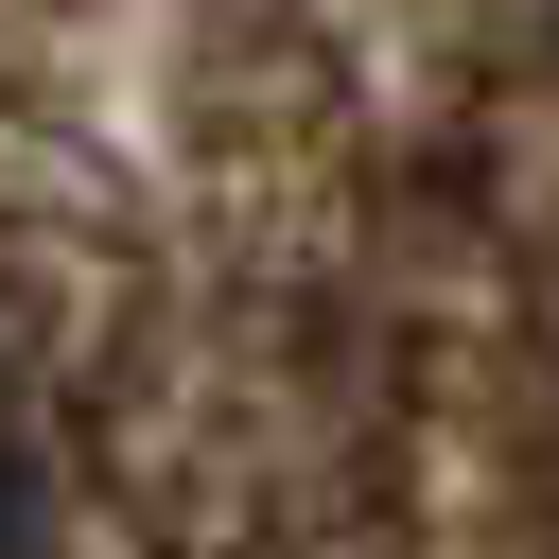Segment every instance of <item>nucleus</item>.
I'll list each match as a JSON object with an SVG mask.
<instances>
[{"label":"nucleus","mask_w":559,"mask_h":559,"mask_svg":"<svg viewBox=\"0 0 559 559\" xmlns=\"http://www.w3.org/2000/svg\"><path fill=\"white\" fill-rule=\"evenodd\" d=\"M0 524H17V437H0Z\"/></svg>","instance_id":"1"}]
</instances>
